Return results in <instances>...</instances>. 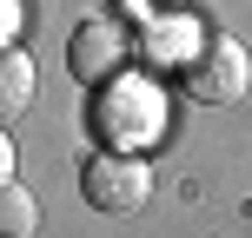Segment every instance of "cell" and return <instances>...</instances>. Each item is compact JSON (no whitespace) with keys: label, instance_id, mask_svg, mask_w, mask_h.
<instances>
[{"label":"cell","instance_id":"6da1fadb","mask_svg":"<svg viewBox=\"0 0 252 238\" xmlns=\"http://www.w3.org/2000/svg\"><path fill=\"white\" fill-rule=\"evenodd\" d=\"M246 79H252L246 47L232 33H219V26H206V33L186 47V60H179V86H186V100H199V106H232L246 93Z\"/></svg>","mask_w":252,"mask_h":238},{"label":"cell","instance_id":"277c9868","mask_svg":"<svg viewBox=\"0 0 252 238\" xmlns=\"http://www.w3.org/2000/svg\"><path fill=\"white\" fill-rule=\"evenodd\" d=\"M120 66H126V26L120 20H87L66 40V73L87 79V86H106Z\"/></svg>","mask_w":252,"mask_h":238},{"label":"cell","instance_id":"3957f363","mask_svg":"<svg viewBox=\"0 0 252 238\" xmlns=\"http://www.w3.org/2000/svg\"><path fill=\"white\" fill-rule=\"evenodd\" d=\"M153 119H159V100H153L139 79L100 86V100H93V126H100V139H113V152H126L133 139H146Z\"/></svg>","mask_w":252,"mask_h":238},{"label":"cell","instance_id":"8992f818","mask_svg":"<svg viewBox=\"0 0 252 238\" xmlns=\"http://www.w3.org/2000/svg\"><path fill=\"white\" fill-rule=\"evenodd\" d=\"M33 225H40V205H33V192L27 185H0V238H33Z\"/></svg>","mask_w":252,"mask_h":238},{"label":"cell","instance_id":"7a4b0ae2","mask_svg":"<svg viewBox=\"0 0 252 238\" xmlns=\"http://www.w3.org/2000/svg\"><path fill=\"white\" fill-rule=\"evenodd\" d=\"M80 192H87L93 212L126 218V212H139V205L153 199V172H146L139 152H100V159H87V172H80Z\"/></svg>","mask_w":252,"mask_h":238},{"label":"cell","instance_id":"ba28073f","mask_svg":"<svg viewBox=\"0 0 252 238\" xmlns=\"http://www.w3.org/2000/svg\"><path fill=\"white\" fill-rule=\"evenodd\" d=\"M7 172H13V146H7V126H0V185H7Z\"/></svg>","mask_w":252,"mask_h":238},{"label":"cell","instance_id":"5b68a950","mask_svg":"<svg viewBox=\"0 0 252 238\" xmlns=\"http://www.w3.org/2000/svg\"><path fill=\"white\" fill-rule=\"evenodd\" d=\"M27 106H33V60L13 47H0V126L20 119Z\"/></svg>","mask_w":252,"mask_h":238},{"label":"cell","instance_id":"52a82bcc","mask_svg":"<svg viewBox=\"0 0 252 238\" xmlns=\"http://www.w3.org/2000/svg\"><path fill=\"white\" fill-rule=\"evenodd\" d=\"M159 7H173V0H120V13H159Z\"/></svg>","mask_w":252,"mask_h":238}]
</instances>
